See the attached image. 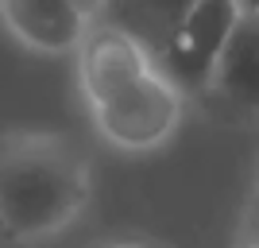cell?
<instances>
[{
	"instance_id": "1",
	"label": "cell",
	"mask_w": 259,
	"mask_h": 248,
	"mask_svg": "<svg viewBox=\"0 0 259 248\" xmlns=\"http://www.w3.org/2000/svg\"><path fill=\"white\" fill-rule=\"evenodd\" d=\"M93 198V167L77 144L54 132L0 140V240L27 244L62 233Z\"/></svg>"
},
{
	"instance_id": "2",
	"label": "cell",
	"mask_w": 259,
	"mask_h": 248,
	"mask_svg": "<svg viewBox=\"0 0 259 248\" xmlns=\"http://www.w3.org/2000/svg\"><path fill=\"white\" fill-rule=\"evenodd\" d=\"M186 97L170 86V78L151 66L132 86L116 89L112 97L89 105V117L112 148L120 151H151L174 136L182 124Z\"/></svg>"
},
{
	"instance_id": "3",
	"label": "cell",
	"mask_w": 259,
	"mask_h": 248,
	"mask_svg": "<svg viewBox=\"0 0 259 248\" xmlns=\"http://www.w3.org/2000/svg\"><path fill=\"white\" fill-rule=\"evenodd\" d=\"M236 23V4L225 0H205V4H186L178 23L170 27L166 43L155 54V66L170 78V86L190 97L205 93L209 74L225 51V39Z\"/></svg>"
},
{
	"instance_id": "4",
	"label": "cell",
	"mask_w": 259,
	"mask_h": 248,
	"mask_svg": "<svg viewBox=\"0 0 259 248\" xmlns=\"http://www.w3.org/2000/svg\"><path fill=\"white\" fill-rule=\"evenodd\" d=\"M155 66L151 51L136 39V35L116 20H93L77 47V82H81V97L85 105L112 97L116 89L132 86Z\"/></svg>"
},
{
	"instance_id": "5",
	"label": "cell",
	"mask_w": 259,
	"mask_h": 248,
	"mask_svg": "<svg viewBox=\"0 0 259 248\" xmlns=\"http://www.w3.org/2000/svg\"><path fill=\"white\" fill-rule=\"evenodd\" d=\"M201 97L232 113H259V4H236V23Z\"/></svg>"
},
{
	"instance_id": "6",
	"label": "cell",
	"mask_w": 259,
	"mask_h": 248,
	"mask_svg": "<svg viewBox=\"0 0 259 248\" xmlns=\"http://www.w3.org/2000/svg\"><path fill=\"white\" fill-rule=\"evenodd\" d=\"M101 12L93 4H70V0H8L0 4V20L23 47L43 54H77L85 31Z\"/></svg>"
},
{
	"instance_id": "7",
	"label": "cell",
	"mask_w": 259,
	"mask_h": 248,
	"mask_svg": "<svg viewBox=\"0 0 259 248\" xmlns=\"http://www.w3.org/2000/svg\"><path fill=\"white\" fill-rule=\"evenodd\" d=\"M244 237L259 240V190H255V202H251V209H248V221H244Z\"/></svg>"
},
{
	"instance_id": "8",
	"label": "cell",
	"mask_w": 259,
	"mask_h": 248,
	"mask_svg": "<svg viewBox=\"0 0 259 248\" xmlns=\"http://www.w3.org/2000/svg\"><path fill=\"white\" fill-rule=\"evenodd\" d=\"M240 248H259V240H251V237H244V240H240Z\"/></svg>"
},
{
	"instance_id": "9",
	"label": "cell",
	"mask_w": 259,
	"mask_h": 248,
	"mask_svg": "<svg viewBox=\"0 0 259 248\" xmlns=\"http://www.w3.org/2000/svg\"><path fill=\"white\" fill-rule=\"evenodd\" d=\"M112 248H147V244H112Z\"/></svg>"
},
{
	"instance_id": "10",
	"label": "cell",
	"mask_w": 259,
	"mask_h": 248,
	"mask_svg": "<svg viewBox=\"0 0 259 248\" xmlns=\"http://www.w3.org/2000/svg\"><path fill=\"white\" fill-rule=\"evenodd\" d=\"M255 186H259V174H255Z\"/></svg>"
}]
</instances>
